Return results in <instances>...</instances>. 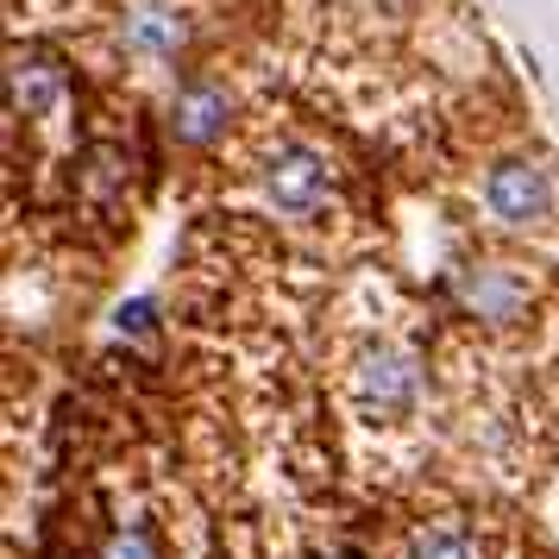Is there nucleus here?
<instances>
[{
    "instance_id": "7",
    "label": "nucleus",
    "mask_w": 559,
    "mask_h": 559,
    "mask_svg": "<svg viewBox=\"0 0 559 559\" xmlns=\"http://www.w3.org/2000/svg\"><path fill=\"white\" fill-rule=\"evenodd\" d=\"M358 390L378 396V403H408V390H415V365H408L403 353H378L365 371H358Z\"/></svg>"
},
{
    "instance_id": "4",
    "label": "nucleus",
    "mask_w": 559,
    "mask_h": 559,
    "mask_svg": "<svg viewBox=\"0 0 559 559\" xmlns=\"http://www.w3.org/2000/svg\"><path fill=\"white\" fill-rule=\"evenodd\" d=\"M227 114H233V95L221 82H189L170 102V139L177 145H214L227 132Z\"/></svg>"
},
{
    "instance_id": "6",
    "label": "nucleus",
    "mask_w": 559,
    "mask_h": 559,
    "mask_svg": "<svg viewBox=\"0 0 559 559\" xmlns=\"http://www.w3.org/2000/svg\"><path fill=\"white\" fill-rule=\"evenodd\" d=\"M57 88H63L57 63H45V57H20V63H13V102L26 107V114H51Z\"/></svg>"
},
{
    "instance_id": "10",
    "label": "nucleus",
    "mask_w": 559,
    "mask_h": 559,
    "mask_svg": "<svg viewBox=\"0 0 559 559\" xmlns=\"http://www.w3.org/2000/svg\"><path fill=\"white\" fill-rule=\"evenodd\" d=\"M145 321H152V308H145V302H132V308H127V314H120V328H132V333L145 328Z\"/></svg>"
},
{
    "instance_id": "3",
    "label": "nucleus",
    "mask_w": 559,
    "mask_h": 559,
    "mask_svg": "<svg viewBox=\"0 0 559 559\" xmlns=\"http://www.w3.org/2000/svg\"><path fill=\"white\" fill-rule=\"evenodd\" d=\"M271 195H277L283 214H314V207L328 202V157L308 152V145L277 152V164H271Z\"/></svg>"
},
{
    "instance_id": "8",
    "label": "nucleus",
    "mask_w": 559,
    "mask_h": 559,
    "mask_svg": "<svg viewBox=\"0 0 559 559\" xmlns=\"http://www.w3.org/2000/svg\"><path fill=\"white\" fill-rule=\"evenodd\" d=\"M408 559H472L465 528H421L408 540Z\"/></svg>"
},
{
    "instance_id": "5",
    "label": "nucleus",
    "mask_w": 559,
    "mask_h": 559,
    "mask_svg": "<svg viewBox=\"0 0 559 559\" xmlns=\"http://www.w3.org/2000/svg\"><path fill=\"white\" fill-rule=\"evenodd\" d=\"M189 26H182V13L170 0H145V7H132L127 13V45L145 57H177Z\"/></svg>"
},
{
    "instance_id": "2",
    "label": "nucleus",
    "mask_w": 559,
    "mask_h": 559,
    "mask_svg": "<svg viewBox=\"0 0 559 559\" xmlns=\"http://www.w3.org/2000/svg\"><path fill=\"white\" fill-rule=\"evenodd\" d=\"M459 302L472 308V314H484V321H515L528 308V283H522L515 264H465Z\"/></svg>"
},
{
    "instance_id": "1",
    "label": "nucleus",
    "mask_w": 559,
    "mask_h": 559,
    "mask_svg": "<svg viewBox=\"0 0 559 559\" xmlns=\"http://www.w3.org/2000/svg\"><path fill=\"white\" fill-rule=\"evenodd\" d=\"M484 202H490L497 221L528 227V221H540V214L554 207V182H547V170L528 164V157H503V164L484 170Z\"/></svg>"
},
{
    "instance_id": "9",
    "label": "nucleus",
    "mask_w": 559,
    "mask_h": 559,
    "mask_svg": "<svg viewBox=\"0 0 559 559\" xmlns=\"http://www.w3.org/2000/svg\"><path fill=\"white\" fill-rule=\"evenodd\" d=\"M107 559H157L152 528H145V522H127V528L114 534V547H107Z\"/></svg>"
}]
</instances>
